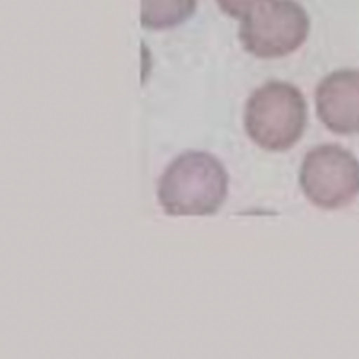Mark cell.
Wrapping results in <instances>:
<instances>
[{
  "instance_id": "cell-1",
  "label": "cell",
  "mask_w": 359,
  "mask_h": 359,
  "mask_svg": "<svg viewBox=\"0 0 359 359\" xmlns=\"http://www.w3.org/2000/svg\"><path fill=\"white\" fill-rule=\"evenodd\" d=\"M229 195V174L208 151H185L157 184V201L167 215H213Z\"/></svg>"
},
{
  "instance_id": "cell-2",
  "label": "cell",
  "mask_w": 359,
  "mask_h": 359,
  "mask_svg": "<svg viewBox=\"0 0 359 359\" xmlns=\"http://www.w3.org/2000/svg\"><path fill=\"white\" fill-rule=\"evenodd\" d=\"M243 126L258 148L288 151L307 128V101L302 90L285 81H269L251 94Z\"/></svg>"
},
{
  "instance_id": "cell-3",
  "label": "cell",
  "mask_w": 359,
  "mask_h": 359,
  "mask_svg": "<svg viewBox=\"0 0 359 359\" xmlns=\"http://www.w3.org/2000/svg\"><path fill=\"white\" fill-rule=\"evenodd\" d=\"M309 30L307 11L296 0H258L241 19L240 41L257 58H283L305 43Z\"/></svg>"
},
{
  "instance_id": "cell-4",
  "label": "cell",
  "mask_w": 359,
  "mask_h": 359,
  "mask_svg": "<svg viewBox=\"0 0 359 359\" xmlns=\"http://www.w3.org/2000/svg\"><path fill=\"white\" fill-rule=\"evenodd\" d=\"M299 187L322 210H341L359 195V161L339 144H320L307 151L299 170Z\"/></svg>"
},
{
  "instance_id": "cell-5",
  "label": "cell",
  "mask_w": 359,
  "mask_h": 359,
  "mask_svg": "<svg viewBox=\"0 0 359 359\" xmlns=\"http://www.w3.org/2000/svg\"><path fill=\"white\" fill-rule=\"evenodd\" d=\"M316 116L331 133H359V69L330 73L316 86Z\"/></svg>"
},
{
  "instance_id": "cell-6",
  "label": "cell",
  "mask_w": 359,
  "mask_h": 359,
  "mask_svg": "<svg viewBox=\"0 0 359 359\" xmlns=\"http://www.w3.org/2000/svg\"><path fill=\"white\" fill-rule=\"evenodd\" d=\"M196 10V0H140V22L150 30L174 28Z\"/></svg>"
},
{
  "instance_id": "cell-7",
  "label": "cell",
  "mask_w": 359,
  "mask_h": 359,
  "mask_svg": "<svg viewBox=\"0 0 359 359\" xmlns=\"http://www.w3.org/2000/svg\"><path fill=\"white\" fill-rule=\"evenodd\" d=\"M257 2L258 0H217L221 11L232 19H243Z\"/></svg>"
}]
</instances>
